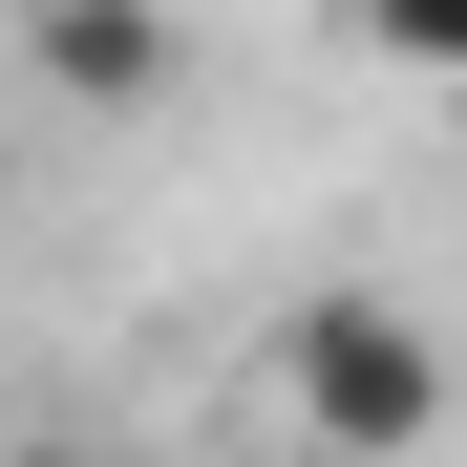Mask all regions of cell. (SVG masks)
Masks as SVG:
<instances>
[{"label":"cell","mask_w":467,"mask_h":467,"mask_svg":"<svg viewBox=\"0 0 467 467\" xmlns=\"http://www.w3.org/2000/svg\"><path fill=\"white\" fill-rule=\"evenodd\" d=\"M276 404H297L319 467H404L446 425V340L404 319V297H297V319H276Z\"/></svg>","instance_id":"1"},{"label":"cell","mask_w":467,"mask_h":467,"mask_svg":"<svg viewBox=\"0 0 467 467\" xmlns=\"http://www.w3.org/2000/svg\"><path fill=\"white\" fill-rule=\"evenodd\" d=\"M22 64H43L64 107H171L192 22H171V0H22Z\"/></svg>","instance_id":"2"},{"label":"cell","mask_w":467,"mask_h":467,"mask_svg":"<svg viewBox=\"0 0 467 467\" xmlns=\"http://www.w3.org/2000/svg\"><path fill=\"white\" fill-rule=\"evenodd\" d=\"M361 43L404 64V86H467V0H361Z\"/></svg>","instance_id":"3"},{"label":"cell","mask_w":467,"mask_h":467,"mask_svg":"<svg viewBox=\"0 0 467 467\" xmlns=\"http://www.w3.org/2000/svg\"><path fill=\"white\" fill-rule=\"evenodd\" d=\"M0 467H86V446H0Z\"/></svg>","instance_id":"4"}]
</instances>
